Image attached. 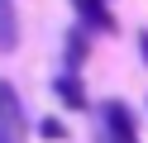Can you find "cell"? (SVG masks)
<instances>
[{
  "label": "cell",
  "mask_w": 148,
  "mask_h": 143,
  "mask_svg": "<svg viewBox=\"0 0 148 143\" xmlns=\"http://www.w3.org/2000/svg\"><path fill=\"white\" fill-rule=\"evenodd\" d=\"M0 133L10 143H24V133H29L24 100H19V91H14V81H0Z\"/></svg>",
  "instance_id": "obj_1"
},
{
  "label": "cell",
  "mask_w": 148,
  "mask_h": 143,
  "mask_svg": "<svg viewBox=\"0 0 148 143\" xmlns=\"http://www.w3.org/2000/svg\"><path fill=\"white\" fill-rule=\"evenodd\" d=\"M105 133H110V143H138V124L124 100H105Z\"/></svg>",
  "instance_id": "obj_2"
},
{
  "label": "cell",
  "mask_w": 148,
  "mask_h": 143,
  "mask_svg": "<svg viewBox=\"0 0 148 143\" xmlns=\"http://www.w3.org/2000/svg\"><path fill=\"white\" fill-rule=\"evenodd\" d=\"M77 5V14H81V29H100V34H115V14L105 10V0H72Z\"/></svg>",
  "instance_id": "obj_3"
},
{
  "label": "cell",
  "mask_w": 148,
  "mask_h": 143,
  "mask_svg": "<svg viewBox=\"0 0 148 143\" xmlns=\"http://www.w3.org/2000/svg\"><path fill=\"white\" fill-rule=\"evenodd\" d=\"M53 95H58L67 110H86V91H81V81L72 72H62V76H53Z\"/></svg>",
  "instance_id": "obj_4"
},
{
  "label": "cell",
  "mask_w": 148,
  "mask_h": 143,
  "mask_svg": "<svg viewBox=\"0 0 148 143\" xmlns=\"http://www.w3.org/2000/svg\"><path fill=\"white\" fill-rule=\"evenodd\" d=\"M19 48V19H14V0H0V53Z\"/></svg>",
  "instance_id": "obj_5"
},
{
  "label": "cell",
  "mask_w": 148,
  "mask_h": 143,
  "mask_svg": "<svg viewBox=\"0 0 148 143\" xmlns=\"http://www.w3.org/2000/svg\"><path fill=\"white\" fill-rule=\"evenodd\" d=\"M86 34H91V29H72V34H67V72L72 76H77L81 62H86Z\"/></svg>",
  "instance_id": "obj_6"
},
{
  "label": "cell",
  "mask_w": 148,
  "mask_h": 143,
  "mask_svg": "<svg viewBox=\"0 0 148 143\" xmlns=\"http://www.w3.org/2000/svg\"><path fill=\"white\" fill-rule=\"evenodd\" d=\"M38 133H43L48 143H62V138H67V124H62L58 114H48V119H38Z\"/></svg>",
  "instance_id": "obj_7"
},
{
  "label": "cell",
  "mask_w": 148,
  "mask_h": 143,
  "mask_svg": "<svg viewBox=\"0 0 148 143\" xmlns=\"http://www.w3.org/2000/svg\"><path fill=\"white\" fill-rule=\"evenodd\" d=\"M138 53H143V67H148V29H138Z\"/></svg>",
  "instance_id": "obj_8"
},
{
  "label": "cell",
  "mask_w": 148,
  "mask_h": 143,
  "mask_svg": "<svg viewBox=\"0 0 148 143\" xmlns=\"http://www.w3.org/2000/svg\"><path fill=\"white\" fill-rule=\"evenodd\" d=\"M96 143H110V133H100V138H96Z\"/></svg>",
  "instance_id": "obj_9"
},
{
  "label": "cell",
  "mask_w": 148,
  "mask_h": 143,
  "mask_svg": "<svg viewBox=\"0 0 148 143\" xmlns=\"http://www.w3.org/2000/svg\"><path fill=\"white\" fill-rule=\"evenodd\" d=\"M0 143H10V138H5V133H0Z\"/></svg>",
  "instance_id": "obj_10"
}]
</instances>
